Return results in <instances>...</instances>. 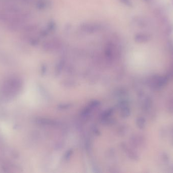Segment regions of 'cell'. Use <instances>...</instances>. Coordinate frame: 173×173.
<instances>
[{
  "instance_id": "6da1fadb",
  "label": "cell",
  "mask_w": 173,
  "mask_h": 173,
  "mask_svg": "<svg viewBox=\"0 0 173 173\" xmlns=\"http://www.w3.org/2000/svg\"><path fill=\"white\" fill-rule=\"evenodd\" d=\"M22 83L19 78H9L4 82L0 90V99L4 102L12 100L18 94L22 88Z\"/></svg>"
},
{
  "instance_id": "7a4b0ae2",
  "label": "cell",
  "mask_w": 173,
  "mask_h": 173,
  "mask_svg": "<svg viewBox=\"0 0 173 173\" xmlns=\"http://www.w3.org/2000/svg\"><path fill=\"white\" fill-rule=\"evenodd\" d=\"M80 28L84 32L87 33H94L101 30L102 26L98 23L86 22L81 25Z\"/></svg>"
},
{
  "instance_id": "3957f363",
  "label": "cell",
  "mask_w": 173,
  "mask_h": 173,
  "mask_svg": "<svg viewBox=\"0 0 173 173\" xmlns=\"http://www.w3.org/2000/svg\"><path fill=\"white\" fill-rule=\"evenodd\" d=\"M167 79L165 77H155L152 79L151 84L155 88H160L167 83Z\"/></svg>"
},
{
  "instance_id": "277c9868",
  "label": "cell",
  "mask_w": 173,
  "mask_h": 173,
  "mask_svg": "<svg viewBox=\"0 0 173 173\" xmlns=\"http://www.w3.org/2000/svg\"><path fill=\"white\" fill-rule=\"evenodd\" d=\"M135 40L138 43L146 42L149 40V36L146 34H137L135 36Z\"/></svg>"
},
{
  "instance_id": "5b68a950",
  "label": "cell",
  "mask_w": 173,
  "mask_h": 173,
  "mask_svg": "<svg viewBox=\"0 0 173 173\" xmlns=\"http://www.w3.org/2000/svg\"><path fill=\"white\" fill-rule=\"evenodd\" d=\"M168 111L171 113H173V97L170 99L168 104Z\"/></svg>"
},
{
  "instance_id": "8992f818",
  "label": "cell",
  "mask_w": 173,
  "mask_h": 173,
  "mask_svg": "<svg viewBox=\"0 0 173 173\" xmlns=\"http://www.w3.org/2000/svg\"><path fill=\"white\" fill-rule=\"evenodd\" d=\"M138 125L141 128H144L145 126V120L143 118H140L138 121Z\"/></svg>"
},
{
  "instance_id": "52a82bcc",
  "label": "cell",
  "mask_w": 173,
  "mask_h": 173,
  "mask_svg": "<svg viewBox=\"0 0 173 173\" xmlns=\"http://www.w3.org/2000/svg\"><path fill=\"white\" fill-rule=\"evenodd\" d=\"M120 1L123 4H124L125 5L128 6H130L132 5L130 0H120Z\"/></svg>"
},
{
  "instance_id": "ba28073f",
  "label": "cell",
  "mask_w": 173,
  "mask_h": 173,
  "mask_svg": "<svg viewBox=\"0 0 173 173\" xmlns=\"http://www.w3.org/2000/svg\"><path fill=\"white\" fill-rule=\"evenodd\" d=\"M146 1H149V0H146Z\"/></svg>"
}]
</instances>
